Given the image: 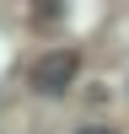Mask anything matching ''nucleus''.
<instances>
[{"label": "nucleus", "instance_id": "obj_1", "mask_svg": "<svg viewBox=\"0 0 129 134\" xmlns=\"http://www.w3.org/2000/svg\"><path fill=\"white\" fill-rule=\"evenodd\" d=\"M75 70H81V54L75 48H49V54H38V64H32V86H38L43 97H59V91H70Z\"/></svg>", "mask_w": 129, "mask_h": 134}, {"label": "nucleus", "instance_id": "obj_2", "mask_svg": "<svg viewBox=\"0 0 129 134\" xmlns=\"http://www.w3.org/2000/svg\"><path fill=\"white\" fill-rule=\"evenodd\" d=\"M81 134H118V129H108V124H86Z\"/></svg>", "mask_w": 129, "mask_h": 134}]
</instances>
